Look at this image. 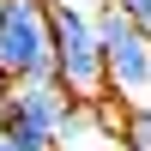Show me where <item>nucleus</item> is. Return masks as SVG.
I'll list each match as a JSON object with an SVG mask.
<instances>
[{
	"mask_svg": "<svg viewBox=\"0 0 151 151\" xmlns=\"http://www.w3.org/2000/svg\"><path fill=\"white\" fill-rule=\"evenodd\" d=\"M12 91H18V79H12V73H0V109L12 103Z\"/></svg>",
	"mask_w": 151,
	"mask_h": 151,
	"instance_id": "7",
	"label": "nucleus"
},
{
	"mask_svg": "<svg viewBox=\"0 0 151 151\" xmlns=\"http://www.w3.org/2000/svg\"><path fill=\"white\" fill-rule=\"evenodd\" d=\"M0 151H24V145H18V139H6V133H0Z\"/></svg>",
	"mask_w": 151,
	"mask_h": 151,
	"instance_id": "9",
	"label": "nucleus"
},
{
	"mask_svg": "<svg viewBox=\"0 0 151 151\" xmlns=\"http://www.w3.org/2000/svg\"><path fill=\"white\" fill-rule=\"evenodd\" d=\"M42 6H97V0H42Z\"/></svg>",
	"mask_w": 151,
	"mask_h": 151,
	"instance_id": "8",
	"label": "nucleus"
},
{
	"mask_svg": "<svg viewBox=\"0 0 151 151\" xmlns=\"http://www.w3.org/2000/svg\"><path fill=\"white\" fill-rule=\"evenodd\" d=\"M0 133H6V127H0Z\"/></svg>",
	"mask_w": 151,
	"mask_h": 151,
	"instance_id": "10",
	"label": "nucleus"
},
{
	"mask_svg": "<svg viewBox=\"0 0 151 151\" xmlns=\"http://www.w3.org/2000/svg\"><path fill=\"white\" fill-rule=\"evenodd\" d=\"M73 109H79V97H67L60 85H18L12 103L0 109V127L24 151H55L67 121H73Z\"/></svg>",
	"mask_w": 151,
	"mask_h": 151,
	"instance_id": "3",
	"label": "nucleus"
},
{
	"mask_svg": "<svg viewBox=\"0 0 151 151\" xmlns=\"http://www.w3.org/2000/svg\"><path fill=\"white\" fill-rule=\"evenodd\" d=\"M0 73L18 85H55V30L42 0H0Z\"/></svg>",
	"mask_w": 151,
	"mask_h": 151,
	"instance_id": "2",
	"label": "nucleus"
},
{
	"mask_svg": "<svg viewBox=\"0 0 151 151\" xmlns=\"http://www.w3.org/2000/svg\"><path fill=\"white\" fill-rule=\"evenodd\" d=\"M48 30H55V85L79 103H97L109 91V67L91 6H48Z\"/></svg>",
	"mask_w": 151,
	"mask_h": 151,
	"instance_id": "1",
	"label": "nucleus"
},
{
	"mask_svg": "<svg viewBox=\"0 0 151 151\" xmlns=\"http://www.w3.org/2000/svg\"><path fill=\"white\" fill-rule=\"evenodd\" d=\"M121 6H127V12H133V24L151 36V0H121Z\"/></svg>",
	"mask_w": 151,
	"mask_h": 151,
	"instance_id": "6",
	"label": "nucleus"
},
{
	"mask_svg": "<svg viewBox=\"0 0 151 151\" xmlns=\"http://www.w3.org/2000/svg\"><path fill=\"white\" fill-rule=\"evenodd\" d=\"M103 67H109V91L127 103H151V36L133 24L121 36H103Z\"/></svg>",
	"mask_w": 151,
	"mask_h": 151,
	"instance_id": "4",
	"label": "nucleus"
},
{
	"mask_svg": "<svg viewBox=\"0 0 151 151\" xmlns=\"http://www.w3.org/2000/svg\"><path fill=\"white\" fill-rule=\"evenodd\" d=\"M121 151H151V103L127 109V127H121Z\"/></svg>",
	"mask_w": 151,
	"mask_h": 151,
	"instance_id": "5",
	"label": "nucleus"
}]
</instances>
